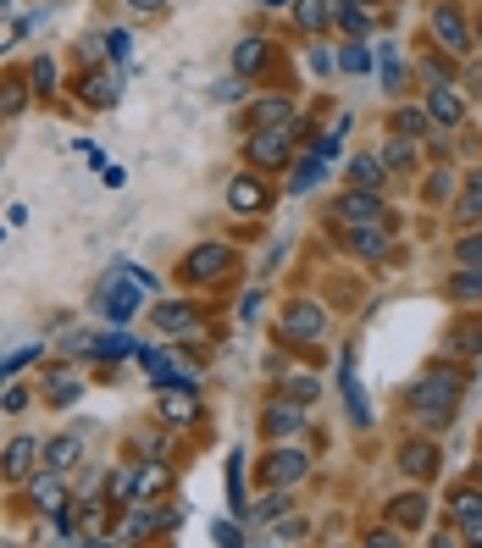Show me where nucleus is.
<instances>
[{
	"label": "nucleus",
	"mask_w": 482,
	"mask_h": 548,
	"mask_svg": "<svg viewBox=\"0 0 482 548\" xmlns=\"http://www.w3.org/2000/svg\"><path fill=\"white\" fill-rule=\"evenodd\" d=\"M150 532H161V515H145V510H133V515H122V537H150Z\"/></svg>",
	"instance_id": "nucleus-38"
},
{
	"label": "nucleus",
	"mask_w": 482,
	"mask_h": 548,
	"mask_svg": "<svg viewBox=\"0 0 482 548\" xmlns=\"http://www.w3.org/2000/svg\"><path fill=\"white\" fill-rule=\"evenodd\" d=\"M272 515H283V488L272 493V499H261V504H255V521H272Z\"/></svg>",
	"instance_id": "nucleus-47"
},
{
	"label": "nucleus",
	"mask_w": 482,
	"mask_h": 548,
	"mask_svg": "<svg viewBox=\"0 0 482 548\" xmlns=\"http://www.w3.org/2000/svg\"><path fill=\"white\" fill-rule=\"evenodd\" d=\"M338 28H344V34H366V28H372V6H366V0H338Z\"/></svg>",
	"instance_id": "nucleus-28"
},
{
	"label": "nucleus",
	"mask_w": 482,
	"mask_h": 548,
	"mask_svg": "<svg viewBox=\"0 0 482 548\" xmlns=\"http://www.w3.org/2000/svg\"><path fill=\"white\" fill-rule=\"evenodd\" d=\"M322 178H327V155H311V161H300V167H294L289 189H294V194H305V189H316Z\"/></svg>",
	"instance_id": "nucleus-34"
},
{
	"label": "nucleus",
	"mask_w": 482,
	"mask_h": 548,
	"mask_svg": "<svg viewBox=\"0 0 482 548\" xmlns=\"http://www.w3.org/2000/svg\"><path fill=\"white\" fill-rule=\"evenodd\" d=\"M455 261L460 266H482V233H466V239L455 244Z\"/></svg>",
	"instance_id": "nucleus-43"
},
{
	"label": "nucleus",
	"mask_w": 482,
	"mask_h": 548,
	"mask_svg": "<svg viewBox=\"0 0 482 548\" xmlns=\"http://www.w3.org/2000/svg\"><path fill=\"white\" fill-rule=\"evenodd\" d=\"M266 61H272L266 39H239V45H233V72H244V78H250V72H261Z\"/></svg>",
	"instance_id": "nucleus-21"
},
{
	"label": "nucleus",
	"mask_w": 482,
	"mask_h": 548,
	"mask_svg": "<svg viewBox=\"0 0 482 548\" xmlns=\"http://www.w3.org/2000/svg\"><path fill=\"white\" fill-rule=\"evenodd\" d=\"M311 477V454L305 449H272L261 460V482L266 488H294V482Z\"/></svg>",
	"instance_id": "nucleus-3"
},
{
	"label": "nucleus",
	"mask_w": 482,
	"mask_h": 548,
	"mask_svg": "<svg viewBox=\"0 0 482 548\" xmlns=\"http://www.w3.org/2000/svg\"><path fill=\"white\" fill-rule=\"evenodd\" d=\"M289 150H294V128H255L250 133V161L261 172L283 167V161H289Z\"/></svg>",
	"instance_id": "nucleus-5"
},
{
	"label": "nucleus",
	"mask_w": 482,
	"mask_h": 548,
	"mask_svg": "<svg viewBox=\"0 0 482 548\" xmlns=\"http://www.w3.org/2000/svg\"><path fill=\"white\" fill-rule=\"evenodd\" d=\"M427 128H433L427 106H399V111H394V133H405V139H422Z\"/></svg>",
	"instance_id": "nucleus-30"
},
{
	"label": "nucleus",
	"mask_w": 482,
	"mask_h": 548,
	"mask_svg": "<svg viewBox=\"0 0 482 548\" xmlns=\"http://www.w3.org/2000/svg\"><path fill=\"white\" fill-rule=\"evenodd\" d=\"M449 349H455V355H466V360H477V355H482V322L449 327Z\"/></svg>",
	"instance_id": "nucleus-29"
},
{
	"label": "nucleus",
	"mask_w": 482,
	"mask_h": 548,
	"mask_svg": "<svg viewBox=\"0 0 482 548\" xmlns=\"http://www.w3.org/2000/svg\"><path fill=\"white\" fill-rule=\"evenodd\" d=\"M388 515H394L399 526H422L427 521V493H399V499L388 504Z\"/></svg>",
	"instance_id": "nucleus-27"
},
{
	"label": "nucleus",
	"mask_w": 482,
	"mask_h": 548,
	"mask_svg": "<svg viewBox=\"0 0 482 548\" xmlns=\"http://www.w3.org/2000/svg\"><path fill=\"white\" fill-rule=\"evenodd\" d=\"M327 333V310L311 305V299H294L283 310V338H322Z\"/></svg>",
	"instance_id": "nucleus-8"
},
{
	"label": "nucleus",
	"mask_w": 482,
	"mask_h": 548,
	"mask_svg": "<svg viewBox=\"0 0 482 548\" xmlns=\"http://www.w3.org/2000/svg\"><path fill=\"white\" fill-rule=\"evenodd\" d=\"M133 499H139V488H133V471H111V477H106V504H111V510H128Z\"/></svg>",
	"instance_id": "nucleus-31"
},
{
	"label": "nucleus",
	"mask_w": 482,
	"mask_h": 548,
	"mask_svg": "<svg viewBox=\"0 0 482 548\" xmlns=\"http://www.w3.org/2000/svg\"><path fill=\"white\" fill-rule=\"evenodd\" d=\"M427 117H433L438 128H460V122H466V100H460L449 84H433L427 89Z\"/></svg>",
	"instance_id": "nucleus-10"
},
{
	"label": "nucleus",
	"mask_w": 482,
	"mask_h": 548,
	"mask_svg": "<svg viewBox=\"0 0 482 548\" xmlns=\"http://www.w3.org/2000/svg\"><path fill=\"white\" fill-rule=\"evenodd\" d=\"M28 95H34V84H28V78H6V84H0V122L23 117Z\"/></svg>",
	"instance_id": "nucleus-22"
},
{
	"label": "nucleus",
	"mask_w": 482,
	"mask_h": 548,
	"mask_svg": "<svg viewBox=\"0 0 482 548\" xmlns=\"http://www.w3.org/2000/svg\"><path fill=\"white\" fill-rule=\"evenodd\" d=\"M266 6H289V0H266Z\"/></svg>",
	"instance_id": "nucleus-52"
},
{
	"label": "nucleus",
	"mask_w": 482,
	"mask_h": 548,
	"mask_svg": "<svg viewBox=\"0 0 482 548\" xmlns=\"http://www.w3.org/2000/svg\"><path fill=\"white\" fill-rule=\"evenodd\" d=\"M228 499H233V510H244V454L233 449V460H228Z\"/></svg>",
	"instance_id": "nucleus-41"
},
{
	"label": "nucleus",
	"mask_w": 482,
	"mask_h": 548,
	"mask_svg": "<svg viewBox=\"0 0 482 548\" xmlns=\"http://www.w3.org/2000/svg\"><path fill=\"white\" fill-rule=\"evenodd\" d=\"M294 17H300V28H322L327 23V0H300Z\"/></svg>",
	"instance_id": "nucleus-42"
},
{
	"label": "nucleus",
	"mask_w": 482,
	"mask_h": 548,
	"mask_svg": "<svg viewBox=\"0 0 482 548\" xmlns=\"http://www.w3.org/2000/svg\"><path fill=\"white\" fill-rule=\"evenodd\" d=\"M338 61H344V72H366V67H372L366 45H344V56H338Z\"/></svg>",
	"instance_id": "nucleus-45"
},
{
	"label": "nucleus",
	"mask_w": 482,
	"mask_h": 548,
	"mask_svg": "<svg viewBox=\"0 0 482 548\" xmlns=\"http://www.w3.org/2000/svg\"><path fill=\"white\" fill-rule=\"evenodd\" d=\"M455 222L460 227L482 222V172H466V194H460V205H455Z\"/></svg>",
	"instance_id": "nucleus-20"
},
{
	"label": "nucleus",
	"mask_w": 482,
	"mask_h": 548,
	"mask_svg": "<svg viewBox=\"0 0 482 548\" xmlns=\"http://www.w3.org/2000/svg\"><path fill=\"white\" fill-rule=\"evenodd\" d=\"M156 410H161L167 427H194V421H200V399H194V388H167Z\"/></svg>",
	"instance_id": "nucleus-11"
},
{
	"label": "nucleus",
	"mask_w": 482,
	"mask_h": 548,
	"mask_svg": "<svg viewBox=\"0 0 482 548\" xmlns=\"http://www.w3.org/2000/svg\"><path fill=\"white\" fill-rule=\"evenodd\" d=\"M399 78H405V67L394 61V50H383V84H388V89H399Z\"/></svg>",
	"instance_id": "nucleus-48"
},
{
	"label": "nucleus",
	"mask_w": 482,
	"mask_h": 548,
	"mask_svg": "<svg viewBox=\"0 0 482 548\" xmlns=\"http://www.w3.org/2000/svg\"><path fill=\"white\" fill-rule=\"evenodd\" d=\"M211 537H217V543H228V548H239V543H244V537H239V526H233V521H217V532H211Z\"/></svg>",
	"instance_id": "nucleus-49"
},
{
	"label": "nucleus",
	"mask_w": 482,
	"mask_h": 548,
	"mask_svg": "<svg viewBox=\"0 0 482 548\" xmlns=\"http://www.w3.org/2000/svg\"><path fill=\"white\" fill-rule=\"evenodd\" d=\"M34 504H39L45 515H61V510H67V493H61V477H56V471L34 477Z\"/></svg>",
	"instance_id": "nucleus-23"
},
{
	"label": "nucleus",
	"mask_w": 482,
	"mask_h": 548,
	"mask_svg": "<svg viewBox=\"0 0 482 548\" xmlns=\"http://www.w3.org/2000/svg\"><path fill=\"white\" fill-rule=\"evenodd\" d=\"M78 460H84V432H61V438H50V449H45L50 471H67V465H78Z\"/></svg>",
	"instance_id": "nucleus-17"
},
{
	"label": "nucleus",
	"mask_w": 482,
	"mask_h": 548,
	"mask_svg": "<svg viewBox=\"0 0 482 548\" xmlns=\"http://www.w3.org/2000/svg\"><path fill=\"white\" fill-rule=\"evenodd\" d=\"M167 0H128V12H139V17H156Z\"/></svg>",
	"instance_id": "nucleus-51"
},
{
	"label": "nucleus",
	"mask_w": 482,
	"mask_h": 548,
	"mask_svg": "<svg viewBox=\"0 0 482 548\" xmlns=\"http://www.w3.org/2000/svg\"><path fill=\"white\" fill-rule=\"evenodd\" d=\"M28 84H34L39 95H50V89H56V61H50V56H39L34 67H28Z\"/></svg>",
	"instance_id": "nucleus-40"
},
{
	"label": "nucleus",
	"mask_w": 482,
	"mask_h": 548,
	"mask_svg": "<svg viewBox=\"0 0 482 548\" xmlns=\"http://www.w3.org/2000/svg\"><path fill=\"white\" fill-rule=\"evenodd\" d=\"M228 205H233V211H261V205H266V183L261 178H255V172H239V178H233L228 183Z\"/></svg>",
	"instance_id": "nucleus-14"
},
{
	"label": "nucleus",
	"mask_w": 482,
	"mask_h": 548,
	"mask_svg": "<svg viewBox=\"0 0 482 548\" xmlns=\"http://www.w3.org/2000/svg\"><path fill=\"white\" fill-rule=\"evenodd\" d=\"M139 288H145V283H139L128 266H117V272L95 288V305L106 310L111 322H133V310H139Z\"/></svg>",
	"instance_id": "nucleus-2"
},
{
	"label": "nucleus",
	"mask_w": 482,
	"mask_h": 548,
	"mask_svg": "<svg viewBox=\"0 0 482 548\" xmlns=\"http://www.w3.org/2000/svg\"><path fill=\"white\" fill-rule=\"evenodd\" d=\"M106 50H111V61H128V56H133V34H128V28H111V34H106Z\"/></svg>",
	"instance_id": "nucleus-44"
},
{
	"label": "nucleus",
	"mask_w": 482,
	"mask_h": 548,
	"mask_svg": "<svg viewBox=\"0 0 482 548\" xmlns=\"http://www.w3.org/2000/svg\"><path fill=\"white\" fill-rule=\"evenodd\" d=\"M305 532H311V526H305V521H283V526H278V537H283V543H300Z\"/></svg>",
	"instance_id": "nucleus-50"
},
{
	"label": "nucleus",
	"mask_w": 482,
	"mask_h": 548,
	"mask_svg": "<svg viewBox=\"0 0 482 548\" xmlns=\"http://www.w3.org/2000/svg\"><path fill=\"white\" fill-rule=\"evenodd\" d=\"M433 39L449 56H466L471 50V28H466V17H460V6H433Z\"/></svg>",
	"instance_id": "nucleus-6"
},
{
	"label": "nucleus",
	"mask_w": 482,
	"mask_h": 548,
	"mask_svg": "<svg viewBox=\"0 0 482 548\" xmlns=\"http://www.w3.org/2000/svg\"><path fill=\"white\" fill-rule=\"evenodd\" d=\"M45 388H50V405H73V399H78V377H73V371H50Z\"/></svg>",
	"instance_id": "nucleus-37"
},
{
	"label": "nucleus",
	"mask_w": 482,
	"mask_h": 548,
	"mask_svg": "<svg viewBox=\"0 0 482 548\" xmlns=\"http://www.w3.org/2000/svg\"><path fill=\"white\" fill-rule=\"evenodd\" d=\"M156 327H161V333H189V327H194V305H156Z\"/></svg>",
	"instance_id": "nucleus-33"
},
{
	"label": "nucleus",
	"mask_w": 482,
	"mask_h": 548,
	"mask_svg": "<svg viewBox=\"0 0 482 548\" xmlns=\"http://www.w3.org/2000/svg\"><path fill=\"white\" fill-rule=\"evenodd\" d=\"M228 266H233L228 244H200V250L189 255V266H183V277H189V283H211V277H222Z\"/></svg>",
	"instance_id": "nucleus-9"
},
{
	"label": "nucleus",
	"mask_w": 482,
	"mask_h": 548,
	"mask_svg": "<svg viewBox=\"0 0 482 548\" xmlns=\"http://www.w3.org/2000/svg\"><path fill=\"white\" fill-rule=\"evenodd\" d=\"M350 250L361 255V261H383V255H388V233H383V222H377V227H350Z\"/></svg>",
	"instance_id": "nucleus-18"
},
{
	"label": "nucleus",
	"mask_w": 482,
	"mask_h": 548,
	"mask_svg": "<svg viewBox=\"0 0 482 548\" xmlns=\"http://www.w3.org/2000/svg\"><path fill=\"white\" fill-rule=\"evenodd\" d=\"M78 95H84L95 111H111V106H117V95H122V89H117V72L100 67V72H89V78H78Z\"/></svg>",
	"instance_id": "nucleus-12"
},
{
	"label": "nucleus",
	"mask_w": 482,
	"mask_h": 548,
	"mask_svg": "<svg viewBox=\"0 0 482 548\" xmlns=\"http://www.w3.org/2000/svg\"><path fill=\"white\" fill-rule=\"evenodd\" d=\"M460 394H466V371L438 366V371H427V377L410 388V410L422 416V427H444V421L455 416Z\"/></svg>",
	"instance_id": "nucleus-1"
},
{
	"label": "nucleus",
	"mask_w": 482,
	"mask_h": 548,
	"mask_svg": "<svg viewBox=\"0 0 482 548\" xmlns=\"http://www.w3.org/2000/svg\"><path fill=\"white\" fill-rule=\"evenodd\" d=\"M316 394H322V382L316 377H289L283 382V399H294V405H311Z\"/></svg>",
	"instance_id": "nucleus-39"
},
{
	"label": "nucleus",
	"mask_w": 482,
	"mask_h": 548,
	"mask_svg": "<svg viewBox=\"0 0 482 548\" xmlns=\"http://www.w3.org/2000/svg\"><path fill=\"white\" fill-rule=\"evenodd\" d=\"M333 216L344 227H377L388 211H383V200H377V189H344L333 205Z\"/></svg>",
	"instance_id": "nucleus-4"
},
{
	"label": "nucleus",
	"mask_w": 482,
	"mask_h": 548,
	"mask_svg": "<svg viewBox=\"0 0 482 548\" xmlns=\"http://www.w3.org/2000/svg\"><path fill=\"white\" fill-rule=\"evenodd\" d=\"M383 178H388V167L377 161V155H355V161H350V183H355V189H383Z\"/></svg>",
	"instance_id": "nucleus-26"
},
{
	"label": "nucleus",
	"mask_w": 482,
	"mask_h": 548,
	"mask_svg": "<svg viewBox=\"0 0 482 548\" xmlns=\"http://www.w3.org/2000/svg\"><path fill=\"white\" fill-rule=\"evenodd\" d=\"M34 454H39V438H17L12 449H6V482H28Z\"/></svg>",
	"instance_id": "nucleus-19"
},
{
	"label": "nucleus",
	"mask_w": 482,
	"mask_h": 548,
	"mask_svg": "<svg viewBox=\"0 0 482 548\" xmlns=\"http://www.w3.org/2000/svg\"><path fill=\"white\" fill-rule=\"evenodd\" d=\"M449 299H460V305H477V299H482V266H460V272L449 277Z\"/></svg>",
	"instance_id": "nucleus-25"
},
{
	"label": "nucleus",
	"mask_w": 482,
	"mask_h": 548,
	"mask_svg": "<svg viewBox=\"0 0 482 548\" xmlns=\"http://www.w3.org/2000/svg\"><path fill=\"white\" fill-rule=\"evenodd\" d=\"M338 388H344V405H350V421H355V427H372V410H366V399H361L355 360H344V366H338Z\"/></svg>",
	"instance_id": "nucleus-16"
},
{
	"label": "nucleus",
	"mask_w": 482,
	"mask_h": 548,
	"mask_svg": "<svg viewBox=\"0 0 482 548\" xmlns=\"http://www.w3.org/2000/svg\"><path fill=\"white\" fill-rule=\"evenodd\" d=\"M455 515H460V532H466L471 543H482V499L477 493H466V499L455 504Z\"/></svg>",
	"instance_id": "nucleus-36"
},
{
	"label": "nucleus",
	"mask_w": 482,
	"mask_h": 548,
	"mask_svg": "<svg viewBox=\"0 0 482 548\" xmlns=\"http://www.w3.org/2000/svg\"><path fill=\"white\" fill-rule=\"evenodd\" d=\"M383 167H388V172H410V167H416V144H410L405 133H394V139H388Z\"/></svg>",
	"instance_id": "nucleus-32"
},
{
	"label": "nucleus",
	"mask_w": 482,
	"mask_h": 548,
	"mask_svg": "<svg viewBox=\"0 0 482 548\" xmlns=\"http://www.w3.org/2000/svg\"><path fill=\"white\" fill-rule=\"evenodd\" d=\"M217 100H244V72H233V78H222V84H217Z\"/></svg>",
	"instance_id": "nucleus-46"
},
{
	"label": "nucleus",
	"mask_w": 482,
	"mask_h": 548,
	"mask_svg": "<svg viewBox=\"0 0 482 548\" xmlns=\"http://www.w3.org/2000/svg\"><path fill=\"white\" fill-rule=\"evenodd\" d=\"M250 122H255V128H294V100H289V95H266V100H255Z\"/></svg>",
	"instance_id": "nucleus-15"
},
{
	"label": "nucleus",
	"mask_w": 482,
	"mask_h": 548,
	"mask_svg": "<svg viewBox=\"0 0 482 548\" xmlns=\"http://www.w3.org/2000/svg\"><path fill=\"white\" fill-rule=\"evenodd\" d=\"M167 482H172V471L161 460H150V465H139L133 471V488H139V499H156V493H167Z\"/></svg>",
	"instance_id": "nucleus-24"
},
{
	"label": "nucleus",
	"mask_w": 482,
	"mask_h": 548,
	"mask_svg": "<svg viewBox=\"0 0 482 548\" xmlns=\"http://www.w3.org/2000/svg\"><path fill=\"white\" fill-rule=\"evenodd\" d=\"M266 432L272 438H294V432L305 427V405H294V399H278V405H266Z\"/></svg>",
	"instance_id": "nucleus-13"
},
{
	"label": "nucleus",
	"mask_w": 482,
	"mask_h": 548,
	"mask_svg": "<svg viewBox=\"0 0 482 548\" xmlns=\"http://www.w3.org/2000/svg\"><path fill=\"white\" fill-rule=\"evenodd\" d=\"M89 355H100V360H128V355H139V344H133L128 333H106V338H95V349Z\"/></svg>",
	"instance_id": "nucleus-35"
},
{
	"label": "nucleus",
	"mask_w": 482,
	"mask_h": 548,
	"mask_svg": "<svg viewBox=\"0 0 482 548\" xmlns=\"http://www.w3.org/2000/svg\"><path fill=\"white\" fill-rule=\"evenodd\" d=\"M399 471H405L410 482L438 477V438H410L405 449H399Z\"/></svg>",
	"instance_id": "nucleus-7"
}]
</instances>
